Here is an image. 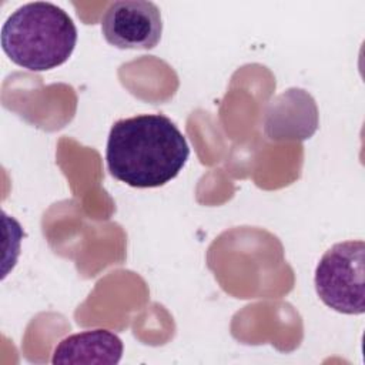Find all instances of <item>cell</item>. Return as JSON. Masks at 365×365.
Listing matches in <instances>:
<instances>
[{"mask_svg":"<svg viewBox=\"0 0 365 365\" xmlns=\"http://www.w3.org/2000/svg\"><path fill=\"white\" fill-rule=\"evenodd\" d=\"M190 147L163 114H138L113 124L106 148L110 174L130 187L154 188L178 175Z\"/></svg>","mask_w":365,"mask_h":365,"instance_id":"6da1fadb","label":"cell"},{"mask_svg":"<svg viewBox=\"0 0 365 365\" xmlns=\"http://www.w3.org/2000/svg\"><path fill=\"white\" fill-rule=\"evenodd\" d=\"M77 29L71 17L48 1L27 3L1 27V47L17 66L46 71L64 64L74 51Z\"/></svg>","mask_w":365,"mask_h":365,"instance_id":"7a4b0ae2","label":"cell"},{"mask_svg":"<svg viewBox=\"0 0 365 365\" xmlns=\"http://www.w3.org/2000/svg\"><path fill=\"white\" fill-rule=\"evenodd\" d=\"M365 242L349 240L334 244L315 268L319 299L336 312L359 315L365 311Z\"/></svg>","mask_w":365,"mask_h":365,"instance_id":"3957f363","label":"cell"},{"mask_svg":"<svg viewBox=\"0 0 365 365\" xmlns=\"http://www.w3.org/2000/svg\"><path fill=\"white\" fill-rule=\"evenodd\" d=\"M101 33L117 48L151 50L163 34L160 9L145 0L113 1L103 14Z\"/></svg>","mask_w":365,"mask_h":365,"instance_id":"277c9868","label":"cell"},{"mask_svg":"<svg viewBox=\"0 0 365 365\" xmlns=\"http://www.w3.org/2000/svg\"><path fill=\"white\" fill-rule=\"evenodd\" d=\"M123 341L108 329H88L61 339L54 348L51 362L57 364H118Z\"/></svg>","mask_w":365,"mask_h":365,"instance_id":"5b68a950","label":"cell"}]
</instances>
